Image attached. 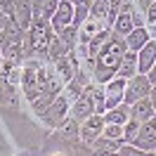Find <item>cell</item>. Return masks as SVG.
<instances>
[{"instance_id":"cell-35","label":"cell","mask_w":156,"mask_h":156,"mask_svg":"<svg viewBox=\"0 0 156 156\" xmlns=\"http://www.w3.org/2000/svg\"><path fill=\"white\" fill-rule=\"evenodd\" d=\"M154 88H156V85H154Z\"/></svg>"},{"instance_id":"cell-3","label":"cell","mask_w":156,"mask_h":156,"mask_svg":"<svg viewBox=\"0 0 156 156\" xmlns=\"http://www.w3.org/2000/svg\"><path fill=\"white\" fill-rule=\"evenodd\" d=\"M149 95H151V83L147 80L144 73H137L126 80V95H123L126 104H135L137 99H144Z\"/></svg>"},{"instance_id":"cell-12","label":"cell","mask_w":156,"mask_h":156,"mask_svg":"<svg viewBox=\"0 0 156 156\" xmlns=\"http://www.w3.org/2000/svg\"><path fill=\"white\" fill-rule=\"evenodd\" d=\"M149 40H151V36H149L147 26H135V29L126 36V45H128V50H130V52H140V50L144 48Z\"/></svg>"},{"instance_id":"cell-28","label":"cell","mask_w":156,"mask_h":156,"mask_svg":"<svg viewBox=\"0 0 156 156\" xmlns=\"http://www.w3.org/2000/svg\"><path fill=\"white\" fill-rule=\"evenodd\" d=\"M118 156H154L151 151H144V149H137L135 144H123L118 149Z\"/></svg>"},{"instance_id":"cell-29","label":"cell","mask_w":156,"mask_h":156,"mask_svg":"<svg viewBox=\"0 0 156 156\" xmlns=\"http://www.w3.org/2000/svg\"><path fill=\"white\" fill-rule=\"evenodd\" d=\"M144 76H147V80L151 83V88H154V85H156V62H154V66L149 69V71H147Z\"/></svg>"},{"instance_id":"cell-33","label":"cell","mask_w":156,"mask_h":156,"mask_svg":"<svg viewBox=\"0 0 156 156\" xmlns=\"http://www.w3.org/2000/svg\"><path fill=\"white\" fill-rule=\"evenodd\" d=\"M149 102L154 104V111H156V88H151V95H149Z\"/></svg>"},{"instance_id":"cell-36","label":"cell","mask_w":156,"mask_h":156,"mask_svg":"<svg viewBox=\"0 0 156 156\" xmlns=\"http://www.w3.org/2000/svg\"><path fill=\"white\" fill-rule=\"evenodd\" d=\"M154 156H156V154H154Z\"/></svg>"},{"instance_id":"cell-24","label":"cell","mask_w":156,"mask_h":156,"mask_svg":"<svg viewBox=\"0 0 156 156\" xmlns=\"http://www.w3.org/2000/svg\"><path fill=\"white\" fill-rule=\"evenodd\" d=\"M107 10H109V0H92V7H90V17L97 21L107 24Z\"/></svg>"},{"instance_id":"cell-16","label":"cell","mask_w":156,"mask_h":156,"mask_svg":"<svg viewBox=\"0 0 156 156\" xmlns=\"http://www.w3.org/2000/svg\"><path fill=\"white\" fill-rule=\"evenodd\" d=\"M137 76V52H130L128 50L126 55H123V59H121V66H118L116 71V78H123V80H128V78Z\"/></svg>"},{"instance_id":"cell-17","label":"cell","mask_w":156,"mask_h":156,"mask_svg":"<svg viewBox=\"0 0 156 156\" xmlns=\"http://www.w3.org/2000/svg\"><path fill=\"white\" fill-rule=\"evenodd\" d=\"M128 121H130V104H126V102H121V104L114 107V109H107V114H104V123L126 126Z\"/></svg>"},{"instance_id":"cell-22","label":"cell","mask_w":156,"mask_h":156,"mask_svg":"<svg viewBox=\"0 0 156 156\" xmlns=\"http://www.w3.org/2000/svg\"><path fill=\"white\" fill-rule=\"evenodd\" d=\"M66 52H69V48L64 45V40L55 33V36H52V40H50V48H48V62H50V64H55V62H57V59H62Z\"/></svg>"},{"instance_id":"cell-11","label":"cell","mask_w":156,"mask_h":156,"mask_svg":"<svg viewBox=\"0 0 156 156\" xmlns=\"http://www.w3.org/2000/svg\"><path fill=\"white\" fill-rule=\"evenodd\" d=\"M78 130H80V123H78L76 118L69 116L64 123L59 128H55L52 133L59 137V140H64V142H80V135H78Z\"/></svg>"},{"instance_id":"cell-32","label":"cell","mask_w":156,"mask_h":156,"mask_svg":"<svg viewBox=\"0 0 156 156\" xmlns=\"http://www.w3.org/2000/svg\"><path fill=\"white\" fill-rule=\"evenodd\" d=\"M147 31H149V36L156 40V21H154V24H147Z\"/></svg>"},{"instance_id":"cell-25","label":"cell","mask_w":156,"mask_h":156,"mask_svg":"<svg viewBox=\"0 0 156 156\" xmlns=\"http://www.w3.org/2000/svg\"><path fill=\"white\" fill-rule=\"evenodd\" d=\"M57 36L64 40V45H66L69 50H76V45H78V29L76 26H66L64 31H59Z\"/></svg>"},{"instance_id":"cell-8","label":"cell","mask_w":156,"mask_h":156,"mask_svg":"<svg viewBox=\"0 0 156 156\" xmlns=\"http://www.w3.org/2000/svg\"><path fill=\"white\" fill-rule=\"evenodd\" d=\"M12 19L19 24L24 31L31 29L33 24V7H31V0H14V17Z\"/></svg>"},{"instance_id":"cell-5","label":"cell","mask_w":156,"mask_h":156,"mask_svg":"<svg viewBox=\"0 0 156 156\" xmlns=\"http://www.w3.org/2000/svg\"><path fill=\"white\" fill-rule=\"evenodd\" d=\"M50 26H52L55 33L64 31L66 26H73V2L71 0H59L57 10H55L52 19H50Z\"/></svg>"},{"instance_id":"cell-30","label":"cell","mask_w":156,"mask_h":156,"mask_svg":"<svg viewBox=\"0 0 156 156\" xmlns=\"http://www.w3.org/2000/svg\"><path fill=\"white\" fill-rule=\"evenodd\" d=\"M7 88V78H5V73H2V69H0V97H2V90Z\"/></svg>"},{"instance_id":"cell-20","label":"cell","mask_w":156,"mask_h":156,"mask_svg":"<svg viewBox=\"0 0 156 156\" xmlns=\"http://www.w3.org/2000/svg\"><path fill=\"white\" fill-rule=\"evenodd\" d=\"M2 33H5V38H7V43H14V45H21V40L26 38V31L21 29L17 21L12 19V17H7V24H5V29H2Z\"/></svg>"},{"instance_id":"cell-13","label":"cell","mask_w":156,"mask_h":156,"mask_svg":"<svg viewBox=\"0 0 156 156\" xmlns=\"http://www.w3.org/2000/svg\"><path fill=\"white\" fill-rule=\"evenodd\" d=\"M126 144L123 140H109V137H99L92 144V156H118V149Z\"/></svg>"},{"instance_id":"cell-18","label":"cell","mask_w":156,"mask_h":156,"mask_svg":"<svg viewBox=\"0 0 156 156\" xmlns=\"http://www.w3.org/2000/svg\"><path fill=\"white\" fill-rule=\"evenodd\" d=\"M109 36H111V29H104L99 31L95 38H90L88 43H85V50H88V57L95 62V59L99 57V52H102V48H104V43L109 40Z\"/></svg>"},{"instance_id":"cell-19","label":"cell","mask_w":156,"mask_h":156,"mask_svg":"<svg viewBox=\"0 0 156 156\" xmlns=\"http://www.w3.org/2000/svg\"><path fill=\"white\" fill-rule=\"evenodd\" d=\"M19 95H21V90L7 83V88L2 90V97H0V107L7 109V111H17V109H19V102H21Z\"/></svg>"},{"instance_id":"cell-1","label":"cell","mask_w":156,"mask_h":156,"mask_svg":"<svg viewBox=\"0 0 156 156\" xmlns=\"http://www.w3.org/2000/svg\"><path fill=\"white\" fill-rule=\"evenodd\" d=\"M26 36H29V40H31V48H33L36 59L48 62V48H50L52 36H55V31H52V26H50V21H33L31 29L26 31Z\"/></svg>"},{"instance_id":"cell-7","label":"cell","mask_w":156,"mask_h":156,"mask_svg":"<svg viewBox=\"0 0 156 156\" xmlns=\"http://www.w3.org/2000/svg\"><path fill=\"white\" fill-rule=\"evenodd\" d=\"M104 95H107V109L118 107L123 102V95H126V80L123 78H111L104 85Z\"/></svg>"},{"instance_id":"cell-14","label":"cell","mask_w":156,"mask_h":156,"mask_svg":"<svg viewBox=\"0 0 156 156\" xmlns=\"http://www.w3.org/2000/svg\"><path fill=\"white\" fill-rule=\"evenodd\" d=\"M154 116H156V111H154V104L149 102V97L137 99L135 104H130V118H135L140 123H144V121H149Z\"/></svg>"},{"instance_id":"cell-9","label":"cell","mask_w":156,"mask_h":156,"mask_svg":"<svg viewBox=\"0 0 156 156\" xmlns=\"http://www.w3.org/2000/svg\"><path fill=\"white\" fill-rule=\"evenodd\" d=\"M156 62V40L151 38L144 48L137 52V73H147Z\"/></svg>"},{"instance_id":"cell-15","label":"cell","mask_w":156,"mask_h":156,"mask_svg":"<svg viewBox=\"0 0 156 156\" xmlns=\"http://www.w3.org/2000/svg\"><path fill=\"white\" fill-rule=\"evenodd\" d=\"M109 29L104 21H97V19H92V17H88V19L83 21V26L78 29V43H88L90 38H95L99 31H104Z\"/></svg>"},{"instance_id":"cell-34","label":"cell","mask_w":156,"mask_h":156,"mask_svg":"<svg viewBox=\"0 0 156 156\" xmlns=\"http://www.w3.org/2000/svg\"><path fill=\"white\" fill-rule=\"evenodd\" d=\"M5 24H7V17L0 12V33H2V29H5Z\"/></svg>"},{"instance_id":"cell-26","label":"cell","mask_w":156,"mask_h":156,"mask_svg":"<svg viewBox=\"0 0 156 156\" xmlns=\"http://www.w3.org/2000/svg\"><path fill=\"white\" fill-rule=\"evenodd\" d=\"M137 133H140V121L130 118L126 126H123V142H126V144H133L135 137H137Z\"/></svg>"},{"instance_id":"cell-4","label":"cell","mask_w":156,"mask_h":156,"mask_svg":"<svg viewBox=\"0 0 156 156\" xmlns=\"http://www.w3.org/2000/svg\"><path fill=\"white\" fill-rule=\"evenodd\" d=\"M102 130H104V116L92 114L90 118H85V121L80 123V130H78L80 142H83V144H88V147H92L99 137H102Z\"/></svg>"},{"instance_id":"cell-21","label":"cell","mask_w":156,"mask_h":156,"mask_svg":"<svg viewBox=\"0 0 156 156\" xmlns=\"http://www.w3.org/2000/svg\"><path fill=\"white\" fill-rule=\"evenodd\" d=\"M52 102H55V95H50L48 90H43L38 97L31 102V111H33V116H38V118H40V116H43V114L50 109V104H52Z\"/></svg>"},{"instance_id":"cell-10","label":"cell","mask_w":156,"mask_h":156,"mask_svg":"<svg viewBox=\"0 0 156 156\" xmlns=\"http://www.w3.org/2000/svg\"><path fill=\"white\" fill-rule=\"evenodd\" d=\"M59 0H31L33 7V21H50L57 10Z\"/></svg>"},{"instance_id":"cell-23","label":"cell","mask_w":156,"mask_h":156,"mask_svg":"<svg viewBox=\"0 0 156 156\" xmlns=\"http://www.w3.org/2000/svg\"><path fill=\"white\" fill-rule=\"evenodd\" d=\"M133 29H135V24H133V14H123V12L116 17L114 26H111V31H114V33H118V36H123V38H126Z\"/></svg>"},{"instance_id":"cell-6","label":"cell","mask_w":156,"mask_h":156,"mask_svg":"<svg viewBox=\"0 0 156 156\" xmlns=\"http://www.w3.org/2000/svg\"><path fill=\"white\" fill-rule=\"evenodd\" d=\"M92 114H95V102H92V97H88L85 92H83V95L71 104V109H69V116L76 118L78 123H83V121L90 118Z\"/></svg>"},{"instance_id":"cell-27","label":"cell","mask_w":156,"mask_h":156,"mask_svg":"<svg viewBox=\"0 0 156 156\" xmlns=\"http://www.w3.org/2000/svg\"><path fill=\"white\" fill-rule=\"evenodd\" d=\"M102 137H109V140H123V126H116V123H104Z\"/></svg>"},{"instance_id":"cell-2","label":"cell","mask_w":156,"mask_h":156,"mask_svg":"<svg viewBox=\"0 0 156 156\" xmlns=\"http://www.w3.org/2000/svg\"><path fill=\"white\" fill-rule=\"evenodd\" d=\"M69 109H71V102H69L64 95H57V97H55V102L50 104V109L43 114V116H40V123L55 130V128H59V126H62V123L69 118Z\"/></svg>"},{"instance_id":"cell-31","label":"cell","mask_w":156,"mask_h":156,"mask_svg":"<svg viewBox=\"0 0 156 156\" xmlns=\"http://www.w3.org/2000/svg\"><path fill=\"white\" fill-rule=\"evenodd\" d=\"M7 45V38H5V33H0V62H2V50Z\"/></svg>"}]
</instances>
